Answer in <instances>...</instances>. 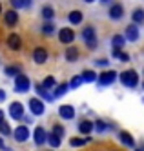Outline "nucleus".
I'll return each instance as SVG.
<instances>
[{
    "mask_svg": "<svg viewBox=\"0 0 144 151\" xmlns=\"http://www.w3.org/2000/svg\"><path fill=\"white\" fill-rule=\"evenodd\" d=\"M82 38H84V42H86V46L90 47V49H95L97 47V37H95V27L93 26H86L84 29H82Z\"/></svg>",
    "mask_w": 144,
    "mask_h": 151,
    "instance_id": "2",
    "label": "nucleus"
},
{
    "mask_svg": "<svg viewBox=\"0 0 144 151\" xmlns=\"http://www.w3.org/2000/svg\"><path fill=\"white\" fill-rule=\"evenodd\" d=\"M51 133H53V135H57L59 138H62V137H64V127H62L60 124H55V126H53V131H51Z\"/></svg>",
    "mask_w": 144,
    "mask_h": 151,
    "instance_id": "33",
    "label": "nucleus"
},
{
    "mask_svg": "<svg viewBox=\"0 0 144 151\" xmlns=\"http://www.w3.org/2000/svg\"><path fill=\"white\" fill-rule=\"evenodd\" d=\"M68 20H69V24L79 26V24L82 22V11H79V9H73V11H69Z\"/></svg>",
    "mask_w": 144,
    "mask_h": 151,
    "instance_id": "16",
    "label": "nucleus"
},
{
    "mask_svg": "<svg viewBox=\"0 0 144 151\" xmlns=\"http://www.w3.org/2000/svg\"><path fill=\"white\" fill-rule=\"evenodd\" d=\"M0 149H2V151H9V147L4 144V140H2V138H0Z\"/></svg>",
    "mask_w": 144,
    "mask_h": 151,
    "instance_id": "37",
    "label": "nucleus"
},
{
    "mask_svg": "<svg viewBox=\"0 0 144 151\" xmlns=\"http://www.w3.org/2000/svg\"><path fill=\"white\" fill-rule=\"evenodd\" d=\"M135 151H144V149H135Z\"/></svg>",
    "mask_w": 144,
    "mask_h": 151,
    "instance_id": "43",
    "label": "nucleus"
},
{
    "mask_svg": "<svg viewBox=\"0 0 144 151\" xmlns=\"http://www.w3.org/2000/svg\"><path fill=\"white\" fill-rule=\"evenodd\" d=\"M82 82H84V80H82V77H73V78H71V82H69V88H73V89H75V88H79Z\"/></svg>",
    "mask_w": 144,
    "mask_h": 151,
    "instance_id": "35",
    "label": "nucleus"
},
{
    "mask_svg": "<svg viewBox=\"0 0 144 151\" xmlns=\"http://www.w3.org/2000/svg\"><path fill=\"white\" fill-rule=\"evenodd\" d=\"M4 100H6V91L0 89V102H4Z\"/></svg>",
    "mask_w": 144,
    "mask_h": 151,
    "instance_id": "38",
    "label": "nucleus"
},
{
    "mask_svg": "<svg viewBox=\"0 0 144 151\" xmlns=\"http://www.w3.org/2000/svg\"><path fill=\"white\" fill-rule=\"evenodd\" d=\"M11 6H13V9L17 11V9H22V7H29L31 6V0H9Z\"/></svg>",
    "mask_w": 144,
    "mask_h": 151,
    "instance_id": "21",
    "label": "nucleus"
},
{
    "mask_svg": "<svg viewBox=\"0 0 144 151\" xmlns=\"http://www.w3.org/2000/svg\"><path fill=\"white\" fill-rule=\"evenodd\" d=\"M13 137L17 138V142H26L29 138V129L27 126H18L15 131H13Z\"/></svg>",
    "mask_w": 144,
    "mask_h": 151,
    "instance_id": "8",
    "label": "nucleus"
},
{
    "mask_svg": "<svg viewBox=\"0 0 144 151\" xmlns=\"http://www.w3.org/2000/svg\"><path fill=\"white\" fill-rule=\"evenodd\" d=\"M88 142H91V138L88 137V138H71L69 140V144L73 146V147H80V146H86Z\"/></svg>",
    "mask_w": 144,
    "mask_h": 151,
    "instance_id": "27",
    "label": "nucleus"
},
{
    "mask_svg": "<svg viewBox=\"0 0 144 151\" xmlns=\"http://www.w3.org/2000/svg\"><path fill=\"white\" fill-rule=\"evenodd\" d=\"M124 42H126V38L122 35H113V38H111V44H113L115 49H120V47L124 46Z\"/></svg>",
    "mask_w": 144,
    "mask_h": 151,
    "instance_id": "25",
    "label": "nucleus"
},
{
    "mask_svg": "<svg viewBox=\"0 0 144 151\" xmlns=\"http://www.w3.org/2000/svg\"><path fill=\"white\" fill-rule=\"evenodd\" d=\"M7 46H9V49H13V51H18V49L22 47V38H20L17 33L9 35V37H7Z\"/></svg>",
    "mask_w": 144,
    "mask_h": 151,
    "instance_id": "13",
    "label": "nucleus"
},
{
    "mask_svg": "<svg viewBox=\"0 0 144 151\" xmlns=\"http://www.w3.org/2000/svg\"><path fill=\"white\" fill-rule=\"evenodd\" d=\"M119 78H120V82H122L126 88H135V86L139 84V75H137V71H133V69L122 71Z\"/></svg>",
    "mask_w": 144,
    "mask_h": 151,
    "instance_id": "1",
    "label": "nucleus"
},
{
    "mask_svg": "<svg viewBox=\"0 0 144 151\" xmlns=\"http://www.w3.org/2000/svg\"><path fill=\"white\" fill-rule=\"evenodd\" d=\"M29 89V78L26 77V75H18V77L15 78V91L17 93H26Z\"/></svg>",
    "mask_w": 144,
    "mask_h": 151,
    "instance_id": "4",
    "label": "nucleus"
},
{
    "mask_svg": "<svg viewBox=\"0 0 144 151\" xmlns=\"http://www.w3.org/2000/svg\"><path fill=\"white\" fill-rule=\"evenodd\" d=\"M33 60H35L37 64H44L48 60V51L44 47H37L35 51H33Z\"/></svg>",
    "mask_w": 144,
    "mask_h": 151,
    "instance_id": "14",
    "label": "nucleus"
},
{
    "mask_svg": "<svg viewBox=\"0 0 144 151\" xmlns=\"http://www.w3.org/2000/svg\"><path fill=\"white\" fill-rule=\"evenodd\" d=\"M0 135H4V137L11 135V127H9L6 122H2V124H0Z\"/></svg>",
    "mask_w": 144,
    "mask_h": 151,
    "instance_id": "34",
    "label": "nucleus"
},
{
    "mask_svg": "<svg viewBox=\"0 0 144 151\" xmlns=\"http://www.w3.org/2000/svg\"><path fill=\"white\" fill-rule=\"evenodd\" d=\"M60 140H62V138H59L57 135H53V133L48 135V144H49L51 147H59V146H60Z\"/></svg>",
    "mask_w": 144,
    "mask_h": 151,
    "instance_id": "29",
    "label": "nucleus"
},
{
    "mask_svg": "<svg viewBox=\"0 0 144 151\" xmlns=\"http://www.w3.org/2000/svg\"><path fill=\"white\" fill-rule=\"evenodd\" d=\"M4 20H6L7 26H15L18 22V13L15 9H9V11H6V15H4Z\"/></svg>",
    "mask_w": 144,
    "mask_h": 151,
    "instance_id": "15",
    "label": "nucleus"
},
{
    "mask_svg": "<svg viewBox=\"0 0 144 151\" xmlns=\"http://www.w3.org/2000/svg\"><path fill=\"white\" fill-rule=\"evenodd\" d=\"M84 2H88V4H91V2H95V0H84Z\"/></svg>",
    "mask_w": 144,
    "mask_h": 151,
    "instance_id": "41",
    "label": "nucleus"
},
{
    "mask_svg": "<svg viewBox=\"0 0 144 151\" xmlns=\"http://www.w3.org/2000/svg\"><path fill=\"white\" fill-rule=\"evenodd\" d=\"M95 127H97V129H98V131H101V133H102V131H106V129H108V126H106V124H104L102 120H97V122H95Z\"/></svg>",
    "mask_w": 144,
    "mask_h": 151,
    "instance_id": "36",
    "label": "nucleus"
},
{
    "mask_svg": "<svg viewBox=\"0 0 144 151\" xmlns=\"http://www.w3.org/2000/svg\"><path fill=\"white\" fill-rule=\"evenodd\" d=\"M35 89H37V93L42 96V99H46V100H49V102H51V100H55V99H53V95H49V93H48V89H44L42 86H37Z\"/></svg>",
    "mask_w": 144,
    "mask_h": 151,
    "instance_id": "28",
    "label": "nucleus"
},
{
    "mask_svg": "<svg viewBox=\"0 0 144 151\" xmlns=\"http://www.w3.org/2000/svg\"><path fill=\"white\" fill-rule=\"evenodd\" d=\"M109 18L111 20H120L124 17V7H122V4H113L111 7H109Z\"/></svg>",
    "mask_w": 144,
    "mask_h": 151,
    "instance_id": "10",
    "label": "nucleus"
},
{
    "mask_svg": "<svg viewBox=\"0 0 144 151\" xmlns=\"http://www.w3.org/2000/svg\"><path fill=\"white\" fill-rule=\"evenodd\" d=\"M115 80H117V71H113V69L102 71L101 75H98V84H101V86H109V84H113Z\"/></svg>",
    "mask_w": 144,
    "mask_h": 151,
    "instance_id": "3",
    "label": "nucleus"
},
{
    "mask_svg": "<svg viewBox=\"0 0 144 151\" xmlns=\"http://www.w3.org/2000/svg\"><path fill=\"white\" fill-rule=\"evenodd\" d=\"M42 88L44 89H51V88H57V80H55V77H46L42 80Z\"/></svg>",
    "mask_w": 144,
    "mask_h": 151,
    "instance_id": "24",
    "label": "nucleus"
},
{
    "mask_svg": "<svg viewBox=\"0 0 144 151\" xmlns=\"http://www.w3.org/2000/svg\"><path fill=\"white\" fill-rule=\"evenodd\" d=\"M142 88H144V82H142Z\"/></svg>",
    "mask_w": 144,
    "mask_h": 151,
    "instance_id": "45",
    "label": "nucleus"
},
{
    "mask_svg": "<svg viewBox=\"0 0 144 151\" xmlns=\"http://www.w3.org/2000/svg\"><path fill=\"white\" fill-rule=\"evenodd\" d=\"M42 17L48 20V22H51V18L55 17V9L51 6H46V7H42Z\"/></svg>",
    "mask_w": 144,
    "mask_h": 151,
    "instance_id": "26",
    "label": "nucleus"
},
{
    "mask_svg": "<svg viewBox=\"0 0 144 151\" xmlns=\"http://www.w3.org/2000/svg\"><path fill=\"white\" fill-rule=\"evenodd\" d=\"M95 64H97V66H106V60H97Z\"/></svg>",
    "mask_w": 144,
    "mask_h": 151,
    "instance_id": "39",
    "label": "nucleus"
},
{
    "mask_svg": "<svg viewBox=\"0 0 144 151\" xmlns=\"http://www.w3.org/2000/svg\"><path fill=\"white\" fill-rule=\"evenodd\" d=\"M69 89V84H59L57 88H55V93H53V99H59V96H62L66 91Z\"/></svg>",
    "mask_w": 144,
    "mask_h": 151,
    "instance_id": "23",
    "label": "nucleus"
},
{
    "mask_svg": "<svg viewBox=\"0 0 144 151\" xmlns=\"http://www.w3.org/2000/svg\"><path fill=\"white\" fill-rule=\"evenodd\" d=\"M59 40L62 42V44H71V42L75 40V31L69 29V27H62L59 31Z\"/></svg>",
    "mask_w": 144,
    "mask_h": 151,
    "instance_id": "5",
    "label": "nucleus"
},
{
    "mask_svg": "<svg viewBox=\"0 0 144 151\" xmlns=\"http://www.w3.org/2000/svg\"><path fill=\"white\" fill-rule=\"evenodd\" d=\"M29 109L35 116H40V115H44V104L38 99H29Z\"/></svg>",
    "mask_w": 144,
    "mask_h": 151,
    "instance_id": "9",
    "label": "nucleus"
},
{
    "mask_svg": "<svg viewBox=\"0 0 144 151\" xmlns=\"http://www.w3.org/2000/svg\"><path fill=\"white\" fill-rule=\"evenodd\" d=\"M9 115H11V118H15V120H20V118L24 116V106L20 102H13L9 106Z\"/></svg>",
    "mask_w": 144,
    "mask_h": 151,
    "instance_id": "6",
    "label": "nucleus"
},
{
    "mask_svg": "<svg viewBox=\"0 0 144 151\" xmlns=\"http://www.w3.org/2000/svg\"><path fill=\"white\" fill-rule=\"evenodd\" d=\"M119 138H120V142H122L124 146H128V147H133V146H135L133 137H131L128 131H120V133H119Z\"/></svg>",
    "mask_w": 144,
    "mask_h": 151,
    "instance_id": "17",
    "label": "nucleus"
},
{
    "mask_svg": "<svg viewBox=\"0 0 144 151\" xmlns=\"http://www.w3.org/2000/svg\"><path fill=\"white\" fill-rule=\"evenodd\" d=\"M131 18H133V24H142V22H144V9H142V7L133 9Z\"/></svg>",
    "mask_w": 144,
    "mask_h": 151,
    "instance_id": "19",
    "label": "nucleus"
},
{
    "mask_svg": "<svg viewBox=\"0 0 144 151\" xmlns=\"http://www.w3.org/2000/svg\"><path fill=\"white\" fill-rule=\"evenodd\" d=\"M42 33L44 35H53L55 33V26H53V22H46L42 26Z\"/></svg>",
    "mask_w": 144,
    "mask_h": 151,
    "instance_id": "32",
    "label": "nucleus"
},
{
    "mask_svg": "<svg viewBox=\"0 0 144 151\" xmlns=\"http://www.w3.org/2000/svg\"><path fill=\"white\" fill-rule=\"evenodd\" d=\"M91 129H93V122H91V120H82V122L79 124V131H80L82 135H90Z\"/></svg>",
    "mask_w": 144,
    "mask_h": 151,
    "instance_id": "18",
    "label": "nucleus"
},
{
    "mask_svg": "<svg viewBox=\"0 0 144 151\" xmlns=\"http://www.w3.org/2000/svg\"><path fill=\"white\" fill-rule=\"evenodd\" d=\"M113 57L119 58V60H122V62H128L130 60V55H126V53H122L120 49H115V47H113Z\"/></svg>",
    "mask_w": 144,
    "mask_h": 151,
    "instance_id": "31",
    "label": "nucleus"
},
{
    "mask_svg": "<svg viewBox=\"0 0 144 151\" xmlns=\"http://www.w3.org/2000/svg\"><path fill=\"white\" fill-rule=\"evenodd\" d=\"M59 115L64 118V120H71V118H75V107L73 106H60L59 107Z\"/></svg>",
    "mask_w": 144,
    "mask_h": 151,
    "instance_id": "11",
    "label": "nucleus"
},
{
    "mask_svg": "<svg viewBox=\"0 0 144 151\" xmlns=\"http://www.w3.org/2000/svg\"><path fill=\"white\" fill-rule=\"evenodd\" d=\"M2 122H4V111L0 109V124H2Z\"/></svg>",
    "mask_w": 144,
    "mask_h": 151,
    "instance_id": "40",
    "label": "nucleus"
},
{
    "mask_svg": "<svg viewBox=\"0 0 144 151\" xmlns=\"http://www.w3.org/2000/svg\"><path fill=\"white\" fill-rule=\"evenodd\" d=\"M80 77H82V80H84V82H95V80H98V77H97V73H95V71H91V69H88V71H84V73L80 75Z\"/></svg>",
    "mask_w": 144,
    "mask_h": 151,
    "instance_id": "22",
    "label": "nucleus"
},
{
    "mask_svg": "<svg viewBox=\"0 0 144 151\" xmlns=\"http://www.w3.org/2000/svg\"><path fill=\"white\" fill-rule=\"evenodd\" d=\"M6 75H9V77H18V75H20V68L18 66H7L6 68Z\"/></svg>",
    "mask_w": 144,
    "mask_h": 151,
    "instance_id": "30",
    "label": "nucleus"
},
{
    "mask_svg": "<svg viewBox=\"0 0 144 151\" xmlns=\"http://www.w3.org/2000/svg\"><path fill=\"white\" fill-rule=\"evenodd\" d=\"M33 138H35V144H37V146L46 144V142H48V133H46V129H44L42 126L35 127V133H33Z\"/></svg>",
    "mask_w": 144,
    "mask_h": 151,
    "instance_id": "7",
    "label": "nucleus"
},
{
    "mask_svg": "<svg viewBox=\"0 0 144 151\" xmlns=\"http://www.w3.org/2000/svg\"><path fill=\"white\" fill-rule=\"evenodd\" d=\"M64 55H66V60L75 62V60H79V49H77V47H68Z\"/></svg>",
    "mask_w": 144,
    "mask_h": 151,
    "instance_id": "20",
    "label": "nucleus"
},
{
    "mask_svg": "<svg viewBox=\"0 0 144 151\" xmlns=\"http://www.w3.org/2000/svg\"><path fill=\"white\" fill-rule=\"evenodd\" d=\"M0 11H2V4H0Z\"/></svg>",
    "mask_w": 144,
    "mask_h": 151,
    "instance_id": "44",
    "label": "nucleus"
},
{
    "mask_svg": "<svg viewBox=\"0 0 144 151\" xmlns=\"http://www.w3.org/2000/svg\"><path fill=\"white\" fill-rule=\"evenodd\" d=\"M126 40L128 42H137L139 40V27H137V24H130L126 27Z\"/></svg>",
    "mask_w": 144,
    "mask_h": 151,
    "instance_id": "12",
    "label": "nucleus"
},
{
    "mask_svg": "<svg viewBox=\"0 0 144 151\" xmlns=\"http://www.w3.org/2000/svg\"><path fill=\"white\" fill-rule=\"evenodd\" d=\"M101 2H104V4H106V2H109V0H101Z\"/></svg>",
    "mask_w": 144,
    "mask_h": 151,
    "instance_id": "42",
    "label": "nucleus"
}]
</instances>
